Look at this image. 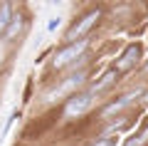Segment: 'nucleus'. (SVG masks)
Wrapping results in <instances>:
<instances>
[{
  "label": "nucleus",
  "instance_id": "obj_11",
  "mask_svg": "<svg viewBox=\"0 0 148 146\" xmlns=\"http://www.w3.org/2000/svg\"><path fill=\"white\" fill-rule=\"evenodd\" d=\"M59 22H62V20H59V17H52V20L47 22V30H49V32H54V30H57V27H59Z\"/></svg>",
  "mask_w": 148,
  "mask_h": 146
},
{
  "label": "nucleus",
  "instance_id": "obj_1",
  "mask_svg": "<svg viewBox=\"0 0 148 146\" xmlns=\"http://www.w3.org/2000/svg\"><path fill=\"white\" fill-rule=\"evenodd\" d=\"M84 50H86V40H79V42H72V45H67L64 50H59V52L54 55V67H64V64L74 62V60L79 57Z\"/></svg>",
  "mask_w": 148,
  "mask_h": 146
},
{
  "label": "nucleus",
  "instance_id": "obj_2",
  "mask_svg": "<svg viewBox=\"0 0 148 146\" xmlns=\"http://www.w3.org/2000/svg\"><path fill=\"white\" fill-rule=\"evenodd\" d=\"M91 97H94L91 92L72 97V99H69V104H67V109H64V114H67V116H82V114L91 107Z\"/></svg>",
  "mask_w": 148,
  "mask_h": 146
},
{
  "label": "nucleus",
  "instance_id": "obj_5",
  "mask_svg": "<svg viewBox=\"0 0 148 146\" xmlns=\"http://www.w3.org/2000/svg\"><path fill=\"white\" fill-rule=\"evenodd\" d=\"M82 79H84V74H74V77H69V79H67V82H64V84H62L59 89H54V92H49V99H57V97H62V94L72 92V89L77 87V84H79Z\"/></svg>",
  "mask_w": 148,
  "mask_h": 146
},
{
  "label": "nucleus",
  "instance_id": "obj_3",
  "mask_svg": "<svg viewBox=\"0 0 148 146\" xmlns=\"http://www.w3.org/2000/svg\"><path fill=\"white\" fill-rule=\"evenodd\" d=\"M138 60H141V45H128L126 52L121 55V60L116 62V72H126V69H131Z\"/></svg>",
  "mask_w": 148,
  "mask_h": 146
},
{
  "label": "nucleus",
  "instance_id": "obj_9",
  "mask_svg": "<svg viewBox=\"0 0 148 146\" xmlns=\"http://www.w3.org/2000/svg\"><path fill=\"white\" fill-rule=\"evenodd\" d=\"M20 27H22V17L17 15V17H12V20H10V25L5 27V40H12V37H15L17 32H20Z\"/></svg>",
  "mask_w": 148,
  "mask_h": 146
},
{
  "label": "nucleus",
  "instance_id": "obj_6",
  "mask_svg": "<svg viewBox=\"0 0 148 146\" xmlns=\"http://www.w3.org/2000/svg\"><path fill=\"white\" fill-rule=\"evenodd\" d=\"M12 20V5L10 3H3L0 5V32H5V27L10 25Z\"/></svg>",
  "mask_w": 148,
  "mask_h": 146
},
{
  "label": "nucleus",
  "instance_id": "obj_10",
  "mask_svg": "<svg viewBox=\"0 0 148 146\" xmlns=\"http://www.w3.org/2000/svg\"><path fill=\"white\" fill-rule=\"evenodd\" d=\"M146 144H148V126H143V131L138 136H133L126 146H146Z\"/></svg>",
  "mask_w": 148,
  "mask_h": 146
},
{
  "label": "nucleus",
  "instance_id": "obj_4",
  "mask_svg": "<svg viewBox=\"0 0 148 146\" xmlns=\"http://www.w3.org/2000/svg\"><path fill=\"white\" fill-rule=\"evenodd\" d=\"M96 20H99V12H96V10H94V12H89V15H84L79 22H77V25L72 27V30L67 32V40H72V42H74L77 37H82L86 30H89V27H94V25H96Z\"/></svg>",
  "mask_w": 148,
  "mask_h": 146
},
{
  "label": "nucleus",
  "instance_id": "obj_13",
  "mask_svg": "<svg viewBox=\"0 0 148 146\" xmlns=\"http://www.w3.org/2000/svg\"><path fill=\"white\" fill-rule=\"evenodd\" d=\"M146 102H148V94H146Z\"/></svg>",
  "mask_w": 148,
  "mask_h": 146
},
{
  "label": "nucleus",
  "instance_id": "obj_12",
  "mask_svg": "<svg viewBox=\"0 0 148 146\" xmlns=\"http://www.w3.org/2000/svg\"><path fill=\"white\" fill-rule=\"evenodd\" d=\"M94 146H111V141H109V139H104V141H99V144H94Z\"/></svg>",
  "mask_w": 148,
  "mask_h": 146
},
{
  "label": "nucleus",
  "instance_id": "obj_7",
  "mask_svg": "<svg viewBox=\"0 0 148 146\" xmlns=\"http://www.w3.org/2000/svg\"><path fill=\"white\" fill-rule=\"evenodd\" d=\"M138 97V92H131V94H126V97H121V102H116V104H111V107H106V114H114V111H121L123 107H128L133 99Z\"/></svg>",
  "mask_w": 148,
  "mask_h": 146
},
{
  "label": "nucleus",
  "instance_id": "obj_14",
  "mask_svg": "<svg viewBox=\"0 0 148 146\" xmlns=\"http://www.w3.org/2000/svg\"><path fill=\"white\" fill-rule=\"evenodd\" d=\"M146 69H148V64H146Z\"/></svg>",
  "mask_w": 148,
  "mask_h": 146
},
{
  "label": "nucleus",
  "instance_id": "obj_8",
  "mask_svg": "<svg viewBox=\"0 0 148 146\" xmlns=\"http://www.w3.org/2000/svg\"><path fill=\"white\" fill-rule=\"evenodd\" d=\"M114 79H116V69H111V72H106L104 77H101L99 82H96L94 87H91V94H96V92H101V89H106V87H109L111 82H114Z\"/></svg>",
  "mask_w": 148,
  "mask_h": 146
}]
</instances>
